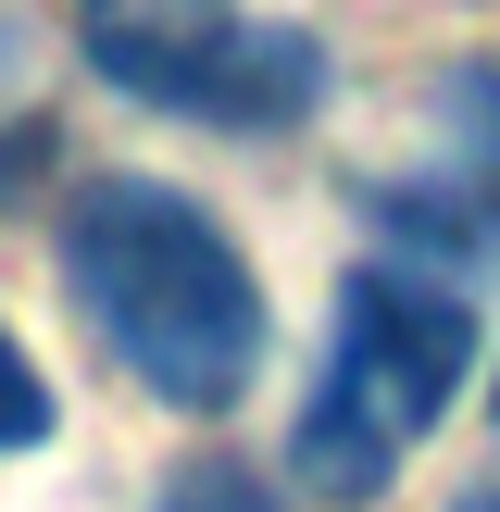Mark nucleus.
<instances>
[{
  "instance_id": "6e6552de",
  "label": "nucleus",
  "mask_w": 500,
  "mask_h": 512,
  "mask_svg": "<svg viewBox=\"0 0 500 512\" xmlns=\"http://www.w3.org/2000/svg\"><path fill=\"white\" fill-rule=\"evenodd\" d=\"M450 512H500V463H488V475H475V488H463V500H450Z\"/></svg>"
},
{
  "instance_id": "7ed1b4c3",
  "label": "nucleus",
  "mask_w": 500,
  "mask_h": 512,
  "mask_svg": "<svg viewBox=\"0 0 500 512\" xmlns=\"http://www.w3.org/2000/svg\"><path fill=\"white\" fill-rule=\"evenodd\" d=\"M75 38H88L100 88L175 125H225V138H288L338 88L313 25H275L250 0H75Z\"/></svg>"
},
{
  "instance_id": "20e7f679",
  "label": "nucleus",
  "mask_w": 500,
  "mask_h": 512,
  "mask_svg": "<svg viewBox=\"0 0 500 512\" xmlns=\"http://www.w3.org/2000/svg\"><path fill=\"white\" fill-rule=\"evenodd\" d=\"M363 213L388 225V238H413V250H450V263H463V250H488V238H500V175L463 150V163L413 175V188H363Z\"/></svg>"
},
{
  "instance_id": "f03ea898",
  "label": "nucleus",
  "mask_w": 500,
  "mask_h": 512,
  "mask_svg": "<svg viewBox=\"0 0 500 512\" xmlns=\"http://www.w3.org/2000/svg\"><path fill=\"white\" fill-rule=\"evenodd\" d=\"M475 363V313L438 288V275L413 263H363L338 288V325H325V375L313 400H300L288 425V475L313 500H375L400 463H413V438L450 413V388H463Z\"/></svg>"
},
{
  "instance_id": "1a4fd4ad",
  "label": "nucleus",
  "mask_w": 500,
  "mask_h": 512,
  "mask_svg": "<svg viewBox=\"0 0 500 512\" xmlns=\"http://www.w3.org/2000/svg\"><path fill=\"white\" fill-rule=\"evenodd\" d=\"M0 63H13V25H0Z\"/></svg>"
},
{
  "instance_id": "39448f33",
  "label": "nucleus",
  "mask_w": 500,
  "mask_h": 512,
  "mask_svg": "<svg viewBox=\"0 0 500 512\" xmlns=\"http://www.w3.org/2000/svg\"><path fill=\"white\" fill-rule=\"evenodd\" d=\"M50 413H63V400H50L38 350H25L13 325H0V463H13V450H38V438H50Z\"/></svg>"
},
{
  "instance_id": "f257e3e1",
  "label": "nucleus",
  "mask_w": 500,
  "mask_h": 512,
  "mask_svg": "<svg viewBox=\"0 0 500 512\" xmlns=\"http://www.w3.org/2000/svg\"><path fill=\"white\" fill-rule=\"evenodd\" d=\"M63 288L163 413H238L263 375V275L225 238V213H200L163 175H100L63 200Z\"/></svg>"
},
{
  "instance_id": "0eeeda50",
  "label": "nucleus",
  "mask_w": 500,
  "mask_h": 512,
  "mask_svg": "<svg viewBox=\"0 0 500 512\" xmlns=\"http://www.w3.org/2000/svg\"><path fill=\"white\" fill-rule=\"evenodd\" d=\"M163 512H263V500H250V488H225V475H213V488H175Z\"/></svg>"
},
{
  "instance_id": "423d86ee",
  "label": "nucleus",
  "mask_w": 500,
  "mask_h": 512,
  "mask_svg": "<svg viewBox=\"0 0 500 512\" xmlns=\"http://www.w3.org/2000/svg\"><path fill=\"white\" fill-rule=\"evenodd\" d=\"M38 150H50V125H0V200L38 175Z\"/></svg>"
}]
</instances>
